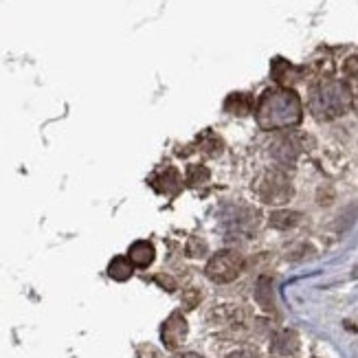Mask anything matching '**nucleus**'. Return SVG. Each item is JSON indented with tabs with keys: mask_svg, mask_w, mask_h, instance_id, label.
I'll return each mask as SVG.
<instances>
[{
	"mask_svg": "<svg viewBox=\"0 0 358 358\" xmlns=\"http://www.w3.org/2000/svg\"><path fill=\"white\" fill-rule=\"evenodd\" d=\"M303 117V106L292 88H268L262 92L255 103V119L262 130H290L299 126Z\"/></svg>",
	"mask_w": 358,
	"mask_h": 358,
	"instance_id": "nucleus-1",
	"label": "nucleus"
},
{
	"mask_svg": "<svg viewBox=\"0 0 358 358\" xmlns=\"http://www.w3.org/2000/svg\"><path fill=\"white\" fill-rule=\"evenodd\" d=\"M354 106L352 88L345 80L334 77H319L308 90V110L319 121H334L350 113Z\"/></svg>",
	"mask_w": 358,
	"mask_h": 358,
	"instance_id": "nucleus-2",
	"label": "nucleus"
},
{
	"mask_svg": "<svg viewBox=\"0 0 358 358\" xmlns=\"http://www.w3.org/2000/svg\"><path fill=\"white\" fill-rule=\"evenodd\" d=\"M255 194L264 202V205H286L292 198V182L286 169H266L257 180H255Z\"/></svg>",
	"mask_w": 358,
	"mask_h": 358,
	"instance_id": "nucleus-3",
	"label": "nucleus"
},
{
	"mask_svg": "<svg viewBox=\"0 0 358 358\" xmlns=\"http://www.w3.org/2000/svg\"><path fill=\"white\" fill-rule=\"evenodd\" d=\"M242 271H244L242 253L233 251V248H224V251H217L215 255L209 257L205 275L213 284H231L240 277Z\"/></svg>",
	"mask_w": 358,
	"mask_h": 358,
	"instance_id": "nucleus-4",
	"label": "nucleus"
},
{
	"mask_svg": "<svg viewBox=\"0 0 358 358\" xmlns=\"http://www.w3.org/2000/svg\"><path fill=\"white\" fill-rule=\"evenodd\" d=\"M268 152L279 169H288L294 165V161H297V157L301 154V141L292 134H282L271 143Z\"/></svg>",
	"mask_w": 358,
	"mask_h": 358,
	"instance_id": "nucleus-5",
	"label": "nucleus"
},
{
	"mask_svg": "<svg viewBox=\"0 0 358 358\" xmlns=\"http://www.w3.org/2000/svg\"><path fill=\"white\" fill-rule=\"evenodd\" d=\"M187 334H189V325H187V319L182 317V313L169 315V319L163 323V328H161V338H163V345L167 350L182 348Z\"/></svg>",
	"mask_w": 358,
	"mask_h": 358,
	"instance_id": "nucleus-6",
	"label": "nucleus"
},
{
	"mask_svg": "<svg viewBox=\"0 0 358 358\" xmlns=\"http://www.w3.org/2000/svg\"><path fill=\"white\" fill-rule=\"evenodd\" d=\"M257 224H259V213L251 207L240 205V209H236V213L229 220V233L236 238H248L257 229Z\"/></svg>",
	"mask_w": 358,
	"mask_h": 358,
	"instance_id": "nucleus-7",
	"label": "nucleus"
},
{
	"mask_svg": "<svg viewBox=\"0 0 358 358\" xmlns=\"http://www.w3.org/2000/svg\"><path fill=\"white\" fill-rule=\"evenodd\" d=\"M152 187L157 189L159 194L165 196H178L182 192V178L178 174L176 167H163L161 172L154 174L152 178Z\"/></svg>",
	"mask_w": 358,
	"mask_h": 358,
	"instance_id": "nucleus-8",
	"label": "nucleus"
},
{
	"mask_svg": "<svg viewBox=\"0 0 358 358\" xmlns=\"http://www.w3.org/2000/svg\"><path fill=\"white\" fill-rule=\"evenodd\" d=\"M271 75H273V80H275L279 86H282V88H290L292 84H297V82L301 80L303 71H301L299 66L290 64L288 59L277 57V59H273Z\"/></svg>",
	"mask_w": 358,
	"mask_h": 358,
	"instance_id": "nucleus-9",
	"label": "nucleus"
},
{
	"mask_svg": "<svg viewBox=\"0 0 358 358\" xmlns=\"http://www.w3.org/2000/svg\"><path fill=\"white\" fill-rule=\"evenodd\" d=\"M299 350V336L292 330H279L271 341V352L275 356H292Z\"/></svg>",
	"mask_w": 358,
	"mask_h": 358,
	"instance_id": "nucleus-10",
	"label": "nucleus"
},
{
	"mask_svg": "<svg viewBox=\"0 0 358 358\" xmlns=\"http://www.w3.org/2000/svg\"><path fill=\"white\" fill-rule=\"evenodd\" d=\"M128 257L134 264V268H148L150 264L157 257V251H154V244L148 240H138L128 248Z\"/></svg>",
	"mask_w": 358,
	"mask_h": 358,
	"instance_id": "nucleus-11",
	"label": "nucleus"
},
{
	"mask_svg": "<svg viewBox=\"0 0 358 358\" xmlns=\"http://www.w3.org/2000/svg\"><path fill=\"white\" fill-rule=\"evenodd\" d=\"M224 110L229 115L244 117V115L255 110V101H253L251 95H246V92H233V95H229L227 101H224Z\"/></svg>",
	"mask_w": 358,
	"mask_h": 358,
	"instance_id": "nucleus-12",
	"label": "nucleus"
},
{
	"mask_svg": "<svg viewBox=\"0 0 358 358\" xmlns=\"http://www.w3.org/2000/svg\"><path fill=\"white\" fill-rule=\"evenodd\" d=\"M108 275H110V279H115V282H128L134 275V264L130 262L128 255H117L108 264Z\"/></svg>",
	"mask_w": 358,
	"mask_h": 358,
	"instance_id": "nucleus-13",
	"label": "nucleus"
},
{
	"mask_svg": "<svg viewBox=\"0 0 358 358\" xmlns=\"http://www.w3.org/2000/svg\"><path fill=\"white\" fill-rule=\"evenodd\" d=\"M301 213L299 211H292V209H277L271 213V227L275 229H282V231H288V229H294L299 222H301Z\"/></svg>",
	"mask_w": 358,
	"mask_h": 358,
	"instance_id": "nucleus-14",
	"label": "nucleus"
},
{
	"mask_svg": "<svg viewBox=\"0 0 358 358\" xmlns=\"http://www.w3.org/2000/svg\"><path fill=\"white\" fill-rule=\"evenodd\" d=\"M255 299L264 310H273L275 308V294H273V282L271 277H262L255 288Z\"/></svg>",
	"mask_w": 358,
	"mask_h": 358,
	"instance_id": "nucleus-15",
	"label": "nucleus"
},
{
	"mask_svg": "<svg viewBox=\"0 0 358 358\" xmlns=\"http://www.w3.org/2000/svg\"><path fill=\"white\" fill-rule=\"evenodd\" d=\"M343 75H345V84L352 88V95H358V51L345 57Z\"/></svg>",
	"mask_w": 358,
	"mask_h": 358,
	"instance_id": "nucleus-16",
	"label": "nucleus"
},
{
	"mask_svg": "<svg viewBox=\"0 0 358 358\" xmlns=\"http://www.w3.org/2000/svg\"><path fill=\"white\" fill-rule=\"evenodd\" d=\"M198 145L202 154H207V157H217V154L222 152V141L213 132H202L198 138Z\"/></svg>",
	"mask_w": 358,
	"mask_h": 358,
	"instance_id": "nucleus-17",
	"label": "nucleus"
},
{
	"mask_svg": "<svg viewBox=\"0 0 358 358\" xmlns=\"http://www.w3.org/2000/svg\"><path fill=\"white\" fill-rule=\"evenodd\" d=\"M187 185L189 187H200L205 185L209 180V169L205 165H192L189 169H187Z\"/></svg>",
	"mask_w": 358,
	"mask_h": 358,
	"instance_id": "nucleus-18",
	"label": "nucleus"
},
{
	"mask_svg": "<svg viewBox=\"0 0 358 358\" xmlns=\"http://www.w3.org/2000/svg\"><path fill=\"white\" fill-rule=\"evenodd\" d=\"M187 253H189L192 257H202V255L207 253V244H202L196 238H192L189 244H187Z\"/></svg>",
	"mask_w": 358,
	"mask_h": 358,
	"instance_id": "nucleus-19",
	"label": "nucleus"
},
{
	"mask_svg": "<svg viewBox=\"0 0 358 358\" xmlns=\"http://www.w3.org/2000/svg\"><path fill=\"white\" fill-rule=\"evenodd\" d=\"M224 358H253V354L246 352V350H240V352H233V354H229Z\"/></svg>",
	"mask_w": 358,
	"mask_h": 358,
	"instance_id": "nucleus-20",
	"label": "nucleus"
},
{
	"mask_svg": "<svg viewBox=\"0 0 358 358\" xmlns=\"http://www.w3.org/2000/svg\"><path fill=\"white\" fill-rule=\"evenodd\" d=\"M176 358H202V356H198V354H180Z\"/></svg>",
	"mask_w": 358,
	"mask_h": 358,
	"instance_id": "nucleus-21",
	"label": "nucleus"
}]
</instances>
